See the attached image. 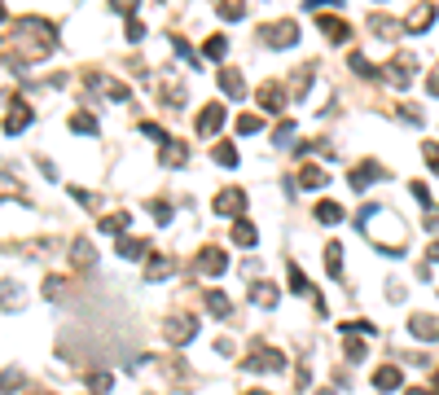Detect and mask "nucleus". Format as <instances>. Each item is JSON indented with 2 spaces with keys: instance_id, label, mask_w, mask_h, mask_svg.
<instances>
[{
  "instance_id": "1",
  "label": "nucleus",
  "mask_w": 439,
  "mask_h": 395,
  "mask_svg": "<svg viewBox=\"0 0 439 395\" xmlns=\"http://www.w3.org/2000/svg\"><path fill=\"white\" fill-rule=\"evenodd\" d=\"M193 334H198V321H193L189 312H172V317L162 321V338H167L172 347H185V342H193Z\"/></svg>"
},
{
  "instance_id": "2",
  "label": "nucleus",
  "mask_w": 439,
  "mask_h": 395,
  "mask_svg": "<svg viewBox=\"0 0 439 395\" xmlns=\"http://www.w3.org/2000/svg\"><path fill=\"white\" fill-rule=\"evenodd\" d=\"M193 268L202 277H224L229 272V251H220V246H202L198 259H193Z\"/></svg>"
},
{
  "instance_id": "3",
  "label": "nucleus",
  "mask_w": 439,
  "mask_h": 395,
  "mask_svg": "<svg viewBox=\"0 0 439 395\" xmlns=\"http://www.w3.org/2000/svg\"><path fill=\"white\" fill-rule=\"evenodd\" d=\"M246 369L251 373H277V369H286V356L277 347H259V352L246 356Z\"/></svg>"
},
{
  "instance_id": "4",
  "label": "nucleus",
  "mask_w": 439,
  "mask_h": 395,
  "mask_svg": "<svg viewBox=\"0 0 439 395\" xmlns=\"http://www.w3.org/2000/svg\"><path fill=\"white\" fill-rule=\"evenodd\" d=\"M264 44L268 48H295L299 44V27L295 22H272V27H264Z\"/></svg>"
},
{
  "instance_id": "5",
  "label": "nucleus",
  "mask_w": 439,
  "mask_h": 395,
  "mask_svg": "<svg viewBox=\"0 0 439 395\" xmlns=\"http://www.w3.org/2000/svg\"><path fill=\"white\" fill-rule=\"evenodd\" d=\"M409 334L421 342H439V317H426V312H413L409 317Z\"/></svg>"
},
{
  "instance_id": "6",
  "label": "nucleus",
  "mask_w": 439,
  "mask_h": 395,
  "mask_svg": "<svg viewBox=\"0 0 439 395\" xmlns=\"http://www.w3.org/2000/svg\"><path fill=\"white\" fill-rule=\"evenodd\" d=\"M224 119H229V110H224L220 102H211V106L198 114V137H216V132L224 127Z\"/></svg>"
},
{
  "instance_id": "7",
  "label": "nucleus",
  "mask_w": 439,
  "mask_h": 395,
  "mask_svg": "<svg viewBox=\"0 0 439 395\" xmlns=\"http://www.w3.org/2000/svg\"><path fill=\"white\" fill-rule=\"evenodd\" d=\"M216 211H220V216H233V220H242V211H246V193H242V189H220V198H216Z\"/></svg>"
},
{
  "instance_id": "8",
  "label": "nucleus",
  "mask_w": 439,
  "mask_h": 395,
  "mask_svg": "<svg viewBox=\"0 0 439 395\" xmlns=\"http://www.w3.org/2000/svg\"><path fill=\"white\" fill-rule=\"evenodd\" d=\"M255 102H259V110H268V114H281V110H286V92H281V84H259Z\"/></svg>"
},
{
  "instance_id": "9",
  "label": "nucleus",
  "mask_w": 439,
  "mask_h": 395,
  "mask_svg": "<svg viewBox=\"0 0 439 395\" xmlns=\"http://www.w3.org/2000/svg\"><path fill=\"white\" fill-rule=\"evenodd\" d=\"M316 27L325 31V40H334V44H347V40H351V27H347L343 18H330V13H321Z\"/></svg>"
},
{
  "instance_id": "10",
  "label": "nucleus",
  "mask_w": 439,
  "mask_h": 395,
  "mask_svg": "<svg viewBox=\"0 0 439 395\" xmlns=\"http://www.w3.org/2000/svg\"><path fill=\"white\" fill-rule=\"evenodd\" d=\"M413 66H417L413 57H396L391 66H386V79H391L396 88H409L413 84Z\"/></svg>"
},
{
  "instance_id": "11",
  "label": "nucleus",
  "mask_w": 439,
  "mask_h": 395,
  "mask_svg": "<svg viewBox=\"0 0 439 395\" xmlns=\"http://www.w3.org/2000/svg\"><path fill=\"white\" fill-rule=\"evenodd\" d=\"M330 185V172L316 167V162H303L299 167V189H325Z\"/></svg>"
},
{
  "instance_id": "12",
  "label": "nucleus",
  "mask_w": 439,
  "mask_h": 395,
  "mask_svg": "<svg viewBox=\"0 0 439 395\" xmlns=\"http://www.w3.org/2000/svg\"><path fill=\"white\" fill-rule=\"evenodd\" d=\"M431 22H435V5H431V0H421L409 18H404V31H426Z\"/></svg>"
},
{
  "instance_id": "13",
  "label": "nucleus",
  "mask_w": 439,
  "mask_h": 395,
  "mask_svg": "<svg viewBox=\"0 0 439 395\" xmlns=\"http://www.w3.org/2000/svg\"><path fill=\"white\" fill-rule=\"evenodd\" d=\"M373 180H386V172L378 167V162H361V167L351 172V189H369Z\"/></svg>"
},
{
  "instance_id": "14",
  "label": "nucleus",
  "mask_w": 439,
  "mask_h": 395,
  "mask_svg": "<svg viewBox=\"0 0 439 395\" xmlns=\"http://www.w3.org/2000/svg\"><path fill=\"white\" fill-rule=\"evenodd\" d=\"M277 299H281V290L272 286V282H255L251 286V303L255 307H277Z\"/></svg>"
},
{
  "instance_id": "15",
  "label": "nucleus",
  "mask_w": 439,
  "mask_h": 395,
  "mask_svg": "<svg viewBox=\"0 0 439 395\" xmlns=\"http://www.w3.org/2000/svg\"><path fill=\"white\" fill-rule=\"evenodd\" d=\"M400 382H404V373H400L396 365H382L378 373H373V391H382V395H386V391H396Z\"/></svg>"
},
{
  "instance_id": "16",
  "label": "nucleus",
  "mask_w": 439,
  "mask_h": 395,
  "mask_svg": "<svg viewBox=\"0 0 439 395\" xmlns=\"http://www.w3.org/2000/svg\"><path fill=\"white\" fill-rule=\"evenodd\" d=\"M233 242L242 246V251H255V246H259V228L251 220H237L233 224Z\"/></svg>"
},
{
  "instance_id": "17",
  "label": "nucleus",
  "mask_w": 439,
  "mask_h": 395,
  "mask_svg": "<svg viewBox=\"0 0 439 395\" xmlns=\"http://www.w3.org/2000/svg\"><path fill=\"white\" fill-rule=\"evenodd\" d=\"M207 312H211V317H233V299H229V294H224V290H207Z\"/></svg>"
},
{
  "instance_id": "18",
  "label": "nucleus",
  "mask_w": 439,
  "mask_h": 395,
  "mask_svg": "<svg viewBox=\"0 0 439 395\" xmlns=\"http://www.w3.org/2000/svg\"><path fill=\"white\" fill-rule=\"evenodd\" d=\"M369 31H373V36H382V40H391V36H400V31H404V22L386 18V13H373V18H369Z\"/></svg>"
},
{
  "instance_id": "19",
  "label": "nucleus",
  "mask_w": 439,
  "mask_h": 395,
  "mask_svg": "<svg viewBox=\"0 0 439 395\" xmlns=\"http://www.w3.org/2000/svg\"><path fill=\"white\" fill-rule=\"evenodd\" d=\"M189 158V150H185V141H162V167H181V162Z\"/></svg>"
},
{
  "instance_id": "20",
  "label": "nucleus",
  "mask_w": 439,
  "mask_h": 395,
  "mask_svg": "<svg viewBox=\"0 0 439 395\" xmlns=\"http://www.w3.org/2000/svg\"><path fill=\"white\" fill-rule=\"evenodd\" d=\"M220 88L229 92L233 102H237L242 92H246V84H242V75H237V66H224V71H220Z\"/></svg>"
},
{
  "instance_id": "21",
  "label": "nucleus",
  "mask_w": 439,
  "mask_h": 395,
  "mask_svg": "<svg viewBox=\"0 0 439 395\" xmlns=\"http://www.w3.org/2000/svg\"><path fill=\"white\" fill-rule=\"evenodd\" d=\"M27 123H31V106H13V110L5 114V132H9V137H18Z\"/></svg>"
},
{
  "instance_id": "22",
  "label": "nucleus",
  "mask_w": 439,
  "mask_h": 395,
  "mask_svg": "<svg viewBox=\"0 0 439 395\" xmlns=\"http://www.w3.org/2000/svg\"><path fill=\"white\" fill-rule=\"evenodd\" d=\"M316 220H321V224H343L347 211L338 207V202H316Z\"/></svg>"
},
{
  "instance_id": "23",
  "label": "nucleus",
  "mask_w": 439,
  "mask_h": 395,
  "mask_svg": "<svg viewBox=\"0 0 439 395\" xmlns=\"http://www.w3.org/2000/svg\"><path fill=\"white\" fill-rule=\"evenodd\" d=\"M150 255V246H145L141 237H123L119 242V259H145Z\"/></svg>"
},
{
  "instance_id": "24",
  "label": "nucleus",
  "mask_w": 439,
  "mask_h": 395,
  "mask_svg": "<svg viewBox=\"0 0 439 395\" xmlns=\"http://www.w3.org/2000/svg\"><path fill=\"white\" fill-rule=\"evenodd\" d=\"M71 132H79V137H97V119L88 110H79V114H71Z\"/></svg>"
},
{
  "instance_id": "25",
  "label": "nucleus",
  "mask_w": 439,
  "mask_h": 395,
  "mask_svg": "<svg viewBox=\"0 0 439 395\" xmlns=\"http://www.w3.org/2000/svg\"><path fill=\"white\" fill-rule=\"evenodd\" d=\"M145 259H150V282H167L172 259H167V255H145Z\"/></svg>"
},
{
  "instance_id": "26",
  "label": "nucleus",
  "mask_w": 439,
  "mask_h": 395,
  "mask_svg": "<svg viewBox=\"0 0 439 395\" xmlns=\"http://www.w3.org/2000/svg\"><path fill=\"white\" fill-rule=\"evenodd\" d=\"M71 259H75V268H92L97 251H92V246H84V242H75V246H71Z\"/></svg>"
},
{
  "instance_id": "27",
  "label": "nucleus",
  "mask_w": 439,
  "mask_h": 395,
  "mask_svg": "<svg viewBox=\"0 0 439 395\" xmlns=\"http://www.w3.org/2000/svg\"><path fill=\"white\" fill-rule=\"evenodd\" d=\"M0 299H5V307H22V286H13V282H0Z\"/></svg>"
},
{
  "instance_id": "28",
  "label": "nucleus",
  "mask_w": 439,
  "mask_h": 395,
  "mask_svg": "<svg viewBox=\"0 0 439 395\" xmlns=\"http://www.w3.org/2000/svg\"><path fill=\"white\" fill-rule=\"evenodd\" d=\"M127 224H132V216H127V211H115V216L102 220V233H123Z\"/></svg>"
},
{
  "instance_id": "29",
  "label": "nucleus",
  "mask_w": 439,
  "mask_h": 395,
  "mask_svg": "<svg viewBox=\"0 0 439 395\" xmlns=\"http://www.w3.org/2000/svg\"><path fill=\"white\" fill-rule=\"evenodd\" d=\"M211 158H216L220 167H237V150H233L229 141H224V145H216V154H211Z\"/></svg>"
},
{
  "instance_id": "30",
  "label": "nucleus",
  "mask_w": 439,
  "mask_h": 395,
  "mask_svg": "<svg viewBox=\"0 0 439 395\" xmlns=\"http://www.w3.org/2000/svg\"><path fill=\"white\" fill-rule=\"evenodd\" d=\"M351 71H356V75H369V79H378V66H373L365 53H351Z\"/></svg>"
},
{
  "instance_id": "31",
  "label": "nucleus",
  "mask_w": 439,
  "mask_h": 395,
  "mask_svg": "<svg viewBox=\"0 0 439 395\" xmlns=\"http://www.w3.org/2000/svg\"><path fill=\"white\" fill-rule=\"evenodd\" d=\"M0 391H5V395L22 391V373H18V369H5V373H0Z\"/></svg>"
},
{
  "instance_id": "32",
  "label": "nucleus",
  "mask_w": 439,
  "mask_h": 395,
  "mask_svg": "<svg viewBox=\"0 0 439 395\" xmlns=\"http://www.w3.org/2000/svg\"><path fill=\"white\" fill-rule=\"evenodd\" d=\"M110 387H115V377H110V373H88V391L92 395H106Z\"/></svg>"
},
{
  "instance_id": "33",
  "label": "nucleus",
  "mask_w": 439,
  "mask_h": 395,
  "mask_svg": "<svg viewBox=\"0 0 439 395\" xmlns=\"http://www.w3.org/2000/svg\"><path fill=\"white\" fill-rule=\"evenodd\" d=\"M325 268H330L334 277H338V272H343V246H338V242L330 246V251H325Z\"/></svg>"
},
{
  "instance_id": "34",
  "label": "nucleus",
  "mask_w": 439,
  "mask_h": 395,
  "mask_svg": "<svg viewBox=\"0 0 439 395\" xmlns=\"http://www.w3.org/2000/svg\"><path fill=\"white\" fill-rule=\"evenodd\" d=\"M242 13H246V5L242 0H220V18H229V22H237Z\"/></svg>"
},
{
  "instance_id": "35",
  "label": "nucleus",
  "mask_w": 439,
  "mask_h": 395,
  "mask_svg": "<svg viewBox=\"0 0 439 395\" xmlns=\"http://www.w3.org/2000/svg\"><path fill=\"white\" fill-rule=\"evenodd\" d=\"M202 53H207V57H224V53H229V40H224V36H211V40L202 44Z\"/></svg>"
},
{
  "instance_id": "36",
  "label": "nucleus",
  "mask_w": 439,
  "mask_h": 395,
  "mask_svg": "<svg viewBox=\"0 0 439 395\" xmlns=\"http://www.w3.org/2000/svg\"><path fill=\"white\" fill-rule=\"evenodd\" d=\"M259 127H264V119H259V114H242V119H237V132H242V137H251V132H259Z\"/></svg>"
},
{
  "instance_id": "37",
  "label": "nucleus",
  "mask_w": 439,
  "mask_h": 395,
  "mask_svg": "<svg viewBox=\"0 0 439 395\" xmlns=\"http://www.w3.org/2000/svg\"><path fill=\"white\" fill-rule=\"evenodd\" d=\"M290 141H295V123H290V119H286V123L277 127V137H272V145H277V150H286V145H290Z\"/></svg>"
},
{
  "instance_id": "38",
  "label": "nucleus",
  "mask_w": 439,
  "mask_h": 395,
  "mask_svg": "<svg viewBox=\"0 0 439 395\" xmlns=\"http://www.w3.org/2000/svg\"><path fill=\"white\" fill-rule=\"evenodd\" d=\"M141 132H145V137H150V141H158V145H162V141H167V132H162L158 123H141Z\"/></svg>"
},
{
  "instance_id": "39",
  "label": "nucleus",
  "mask_w": 439,
  "mask_h": 395,
  "mask_svg": "<svg viewBox=\"0 0 439 395\" xmlns=\"http://www.w3.org/2000/svg\"><path fill=\"white\" fill-rule=\"evenodd\" d=\"M421 154H426V162L439 172V145H435V141H426V145H421Z\"/></svg>"
},
{
  "instance_id": "40",
  "label": "nucleus",
  "mask_w": 439,
  "mask_h": 395,
  "mask_svg": "<svg viewBox=\"0 0 439 395\" xmlns=\"http://www.w3.org/2000/svg\"><path fill=\"white\" fill-rule=\"evenodd\" d=\"M137 5H141V0H110V9H115V13H137Z\"/></svg>"
},
{
  "instance_id": "41",
  "label": "nucleus",
  "mask_w": 439,
  "mask_h": 395,
  "mask_svg": "<svg viewBox=\"0 0 439 395\" xmlns=\"http://www.w3.org/2000/svg\"><path fill=\"white\" fill-rule=\"evenodd\" d=\"M154 220L158 224H172V207L167 202H154Z\"/></svg>"
},
{
  "instance_id": "42",
  "label": "nucleus",
  "mask_w": 439,
  "mask_h": 395,
  "mask_svg": "<svg viewBox=\"0 0 439 395\" xmlns=\"http://www.w3.org/2000/svg\"><path fill=\"white\" fill-rule=\"evenodd\" d=\"M127 40H132V44H141V40H145V27H141L137 18H132V22H127Z\"/></svg>"
},
{
  "instance_id": "43",
  "label": "nucleus",
  "mask_w": 439,
  "mask_h": 395,
  "mask_svg": "<svg viewBox=\"0 0 439 395\" xmlns=\"http://www.w3.org/2000/svg\"><path fill=\"white\" fill-rule=\"evenodd\" d=\"M347 360H365V342L351 338V342H347Z\"/></svg>"
},
{
  "instance_id": "44",
  "label": "nucleus",
  "mask_w": 439,
  "mask_h": 395,
  "mask_svg": "<svg viewBox=\"0 0 439 395\" xmlns=\"http://www.w3.org/2000/svg\"><path fill=\"white\" fill-rule=\"evenodd\" d=\"M44 294H48V299H53V294H62V277H48V282H44Z\"/></svg>"
},
{
  "instance_id": "45",
  "label": "nucleus",
  "mask_w": 439,
  "mask_h": 395,
  "mask_svg": "<svg viewBox=\"0 0 439 395\" xmlns=\"http://www.w3.org/2000/svg\"><path fill=\"white\" fill-rule=\"evenodd\" d=\"M409 189H413L417 202H426V207H431V189H426V185H409Z\"/></svg>"
},
{
  "instance_id": "46",
  "label": "nucleus",
  "mask_w": 439,
  "mask_h": 395,
  "mask_svg": "<svg viewBox=\"0 0 439 395\" xmlns=\"http://www.w3.org/2000/svg\"><path fill=\"white\" fill-rule=\"evenodd\" d=\"M325 5H334V9H343V0H307V9H325Z\"/></svg>"
},
{
  "instance_id": "47",
  "label": "nucleus",
  "mask_w": 439,
  "mask_h": 395,
  "mask_svg": "<svg viewBox=\"0 0 439 395\" xmlns=\"http://www.w3.org/2000/svg\"><path fill=\"white\" fill-rule=\"evenodd\" d=\"M426 88H431V97H439V66L431 71V79H426Z\"/></svg>"
},
{
  "instance_id": "48",
  "label": "nucleus",
  "mask_w": 439,
  "mask_h": 395,
  "mask_svg": "<svg viewBox=\"0 0 439 395\" xmlns=\"http://www.w3.org/2000/svg\"><path fill=\"white\" fill-rule=\"evenodd\" d=\"M426 228H439V211H426Z\"/></svg>"
},
{
  "instance_id": "49",
  "label": "nucleus",
  "mask_w": 439,
  "mask_h": 395,
  "mask_svg": "<svg viewBox=\"0 0 439 395\" xmlns=\"http://www.w3.org/2000/svg\"><path fill=\"white\" fill-rule=\"evenodd\" d=\"M0 193H18V185H13V180H0Z\"/></svg>"
},
{
  "instance_id": "50",
  "label": "nucleus",
  "mask_w": 439,
  "mask_h": 395,
  "mask_svg": "<svg viewBox=\"0 0 439 395\" xmlns=\"http://www.w3.org/2000/svg\"><path fill=\"white\" fill-rule=\"evenodd\" d=\"M431 259H435V263H439V242H431Z\"/></svg>"
},
{
  "instance_id": "51",
  "label": "nucleus",
  "mask_w": 439,
  "mask_h": 395,
  "mask_svg": "<svg viewBox=\"0 0 439 395\" xmlns=\"http://www.w3.org/2000/svg\"><path fill=\"white\" fill-rule=\"evenodd\" d=\"M404 395H431V391H421V387H413V391H404Z\"/></svg>"
},
{
  "instance_id": "52",
  "label": "nucleus",
  "mask_w": 439,
  "mask_h": 395,
  "mask_svg": "<svg viewBox=\"0 0 439 395\" xmlns=\"http://www.w3.org/2000/svg\"><path fill=\"white\" fill-rule=\"evenodd\" d=\"M431 395H439V377H435V391H431Z\"/></svg>"
},
{
  "instance_id": "53",
  "label": "nucleus",
  "mask_w": 439,
  "mask_h": 395,
  "mask_svg": "<svg viewBox=\"0 0 439 395\" xmlns=\"http://www.w3.org/2000/svg\"><path fill=\"white\" fill-rule=\"evenodd\" d=\"M246 395H268V391H246Z\"/></svg>"
},
{
  "instance_id": "54",
  "label": "nucleus",
  "mask_w": 439,
  "mask_h": 395,
  "mask_svg": "<svg viewBox=\"0 0 439 395\" xmlns=\"http://www.w3.org/2000/svg\"><path fill=\"white\" fill-rule=\"evenodd\" d=\"M0 18H5V5H0Z\"/></svg>"
},
{
  "instance_id": "55",
  "label": "nucleus",
  "mask_w": 439,
  "mask_h": 395,
  "mask_svg": "<svg viewBox=\"0 0 439 395\" xmlns=\"http://www.w3.org/2000/svg\"><path fill=\"white\" fill-rule=\"evenodd\" d=\"M40 395H53V391H40Z\"/></svg>"
}]
</instances>
